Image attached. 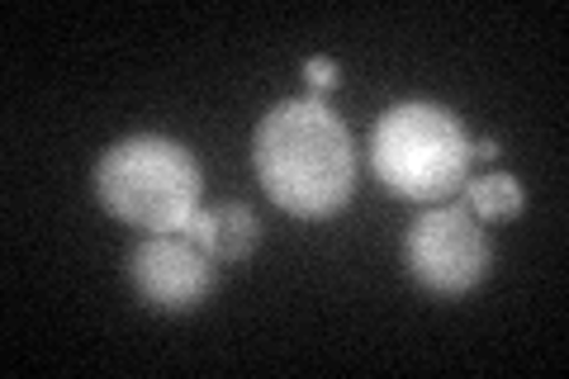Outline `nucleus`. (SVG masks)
Returning <instances> with one entry per match:
<instances>
[{
  "label": "nucleus",
  "instance_id": "7ed1b4c3",
  "mask_svg": "<svg viewBox=\"0 0 569 379\" xmlns=\"http://www.w3.org/2000/svg\"><path fill=\"white\" fill-rule=\"evenodd\" d=\"M200 161L176 138L133 133L96 161V200L142 232H181L200 209Z\"/></svg>",
  "mask_w": 569,
  "mask_h": 379
},
{
  "label": "nucleus",
  "instance_id": "1a4fd4ad",
  "mask_svg": "<svg viewBox=\"0 0 569 379\" xmlns=\"http://www.w3.org/2000/svg\"><path fill=\"white\" fill-rule=\"evenodd\" d=\"M470 157H479V161H493V157H498V142H493V138H479L475 148H470Z\"/></svg>",
  "mask_w": 569,
  "mask_h": 379
},
{
  "label": "nucleus",
  "instance_id": "0eeeda50",
  "mask_svg": "<svg viewBox=\"0 0 569 379\" xmlns=\"http://www.w3.org/2000/svg\"><path fill=\"white\" fill-rule=\"evenodd\" d=\"M522 205H527L522 180H518V176H508V171L479 176L475 186H466V209L475 213L479 223H503V219H518Z\"/></svg>",
  "mask_w": 569,
  "mask_h": 379
},
{
  "label": "nucleus",
  "instance_id": "f257e3e1",
  "mask_svg": "<svg viewBox=\"0 0 569 379\" xmlns=\"http://www.w3.org/2000/svg\"><path fill=\"white\" fill-rule=\"evenodd\" d=\"M252 167L271 205L295 219H332L351 205L356 148L323 100H284L257 123Z\"/></svg>",
  "mask_w": 569,
  "mask_h": 379
},
{
  "label": "nucleus",
  "instance_id": "6e6552de",
  "mask_svg": "<svg viewBox=\"0 0 569 379\" xmlns=\"http://www.w3.org/2000/svg\"><path fill=\"white\" fill-rule=\"evenodd\" d=\"M305 77H309L313 90H332L337 81H342V67H337L332 58H309L305 62Z\"/></svg>",
  "mask_w": 569,
  "mask_h": 379
},
{
  "label": "nucleus",
  "instance_id": "423d86ee",
  "mask_svg": "<svg viewBox=\"0 0 569 379\" xmlns=\"http://www.w3.org/2000/svg\"><path fill=\"white\" fill-rule=\"evenodd\" d=\"M186 238L213 257L219 266H233V261H247L261 242V219L242 200H223V205H209V209H194L190 223L181 228Z\"/></svg>",
  "mask_w": 569,
  "mask_h": 379
},
{
  "label": "nucleus",
  "instance_id": "20e7f679",
  "mask_svg": "<svg viewBox=\"0 0 569 379\" xmlns=\"http://www.w3.org/2000/svg\"><path fill=\"white\" fill-rule=\"evenodd\" d=\"M493 247L466 205H432L403 238V266L427 295L456 299L489 276Z\"/></svg>",
  "mask_w": 569,
  "mask_h": 379
},
{
  "label": "nucleus",
  "instance_id": "39448f33",
  "mask_svg": "<svg viewBox=\"0 0 569 379\" xmlns=\"http://www.w3.org/2000/svg\"><path fill=\"white\" fill-rule=\"evenodd\" d=\"M129 280L157 313H194L219 290V261L204 257L186 232H148L129 251Z\"/></svg>",
  "mask_w": 569,
  "mask_h": 379
},
{
  "label": "nucleus",
  "instance_id": "f03ea898",
  "mask_svg": "<svg viewBox=\"0 0 569 379\" xmlns=\"http://www.w3.org/2000/svg\"><path fill=\"white\" fill-rule=\"evenodd\" d=\"M470 133L451 110L403 100L370 133V167L380 186L413 205H447L470 186Z\"/></svg>",
  "mask_w": 569,
  "mask_h": 379
}]
</instances>
